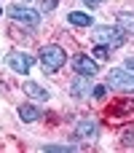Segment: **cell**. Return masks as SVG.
Returning a JSON list of instances; mask_svg holds the SVG:
<instances>
[{
    "label": "cell",
    "mask_w": 134,
    "mask_h": 153,
    "mask_svg": "<svg viewBox=\"0 0 134 153\" xmlns=\"http://www.w3.org/2000/svg\"><path fill=\"white\" fill-rule=\"evenodd\" d=\"M0 13H3V8H0Z\"/></svg>",
    "instance_id": "19"
},
{
    "label": "cell",
    "mask_w": 134,
    "mask_h": 153,
    "mask_svg": "<svg viewBox=\"0 0 134 153\" xmlns=\"http://www.w3.org/2000/svg\"><path fill=\"white\" fill-rule=\"evenodd\" d=\"M73 67H75V73H78V75H86V78H94V75L99 73L97 59H91V56H86V54L73 56Z\"/></svg>",
    "instance_id": "6"
},
{
    "label": "cell",
    "mask_w": 134,
    "mask_h": 153,
    "mask_svg": "<svg viewBox=\"0 0 134 153\" xmlns=\"http://www.w3.org/2000/svg\"><path fill=\"white\" fill-rule=\"evenodd\" d=\"M94 40H97V43H105V46H110V48H118V46H124L126 32H124L121 27H107V24H102V27L94 30Z\"/></svg>",
    "instance_id": "2"
},
{
    "label": "cell",
    "mask_w": 134,
    "mask_h": 153,
    "mask_svg": "<svg viewBox=\"0 0 134 153\" xmlns=\"http://www.w3.org/2000/svg\"><path fill=\"white\" fill-rule=\"evenodd\" d=\"M75 137H78V140H94V137H97V121H91V118L78 121V126H75Z\"/></svg>",
    "instance_id": "8"
},
{
    "label": "cell",
    "mask_w": 134,
    "mask_h": 153,
    "mask_svg": "<svg viewBox=\"0 0 134 153\" xmlns=\"http://www.w3.org/2000/svg\"><path fill=\"white\" fill-rule=\"evenodd\" d=\"M115 19H118V27H121L126 35H134V11H124V13H118Z\"/></svg>",
    "instance_id": "11"
},
{
    "label": "cell",
    "mask_w": 134,
    "mask_h": 153,
    "mask_svg": "<svg viewBox=\"0 0 134 153\" xmlns=\"http://www.w3.org/2000/svg\"><path fill=\"white\" fill-rule=\"evenodd\" d=\"M67 22H70V24H75V27H91V24H94V19H91L89 13H81V11L67 13Z\"/></svg>",
    "instance_id": "12"
},
{
    "label": "cell",
    "mask_w": 134,
    "mask_h": 153,
    "mask_svg": "<svg viewBox=\"0 0 134 153\" xmlns=\"http://www.w3.org/2000/svg\"><path fill=\"white\" fill-rule=\"evenodd\" d=\"M64 62H67V54H64V48H62V46L48 43V46H43V48H40V65H43V70H46V73H56V70H62V67H64Z\"/></svg>",
    "instance_id": "1"
},
{
    "label": "cell",
    "mask_w": 134,
    "mask_h": 153,
    "mask_svg": "<svg viewBox=\"0 0 134 153\" xmlns=\"http://www.w3.org/2000/svg\"><path fill=\"white\" fill-rule=\"evenodd\" d=\"M24 94L32 97V100H38V102H46V100L51 97V94H48L40 83H35V81H27V83H24Z\"/></svg>",
    "instance_id": "9"
},
{
    "label": "cell",
    "mask_w": 134,
    "mask_h": 153,
    "mask_svg": "<svg viewBox=\"0 0 134 153\" xmlns=\"http://www.w3.org/2000/svg\"><path fill=\"white\" fill-rule=\"evenodd\" d=\"M43 151H48V153H70V151H81L78 145H46Z\"/></svg>",
    "instance_id": "14"
},
{
    "label": "cell",
    "mask_w": 134,
    "mask_h": 153,
    "mask_svg": "<svg viewBox=\"0 0 134 153\" xmlns=\"http://www.w3.org/2000/svg\"><path fill=\"white\" fill-rule=\"evenodd\" d=\"M107 89H110L107 83H99V86H94V89H91V97H94V100H102V97L107 94Z\"/></svg>",
    "instance_id": "16"
},
{
    "label": "cell",
    "mask_w": 134,
    "mask_h": 153,
    "mask_svg": "<svg viewBox=\"0 0 134 153\" xmlns=\"http://www.w3.org/2000/svg\"><path fill=\"white\" fill-rule=\"evenodd\" d=\"M5 65H8L13 73L24 75V73H30V67H32V56H27V54H21V51H11V54L5 56Z\"/></svg>",
    "instance_id": "7"
},
{
    "label": "cell",
    "mask_w": 134,
    "mask_h": 153,
    "mask_svg": "<svg viewBox=\"0 0 134 153\" xmlns=\"http://www.w3.org/2000/svg\"><path fill=\"white\" fill-rule=\"evenodd\" d=\"M134 113V100H118V102H113L107 110H105V118L107 121H121V118H132Z\"/></svg>",
    "instance_id": "5"
},
{
    "label": "cell",
    "mask_w": 134,
    "mask_h": 153,
    "mask_svg": "<svg viewBox=\"0 0 134 153\" xmlns=\"http://www.w3.org/2000/svg\"><path fill=\"white\" fill-rule=\"evenodd\" d=\"M124 67H126V70H132V73H134V56H129V59L124 62Z\"/></svg>",
    "instance_id": "17"
},
{
    "label": "cell",
    "mask_w": 134,
    "mask_h": 153,
    "mask_svg": "<svg viewBox=\"0 0 134 153\" xmlns=\"http://www.w3.org/2000/svg\"><path fill=\"white\" fill-rule=\"evenodd\" d=\"M110 51H113L110 46H105V43H97V46H94V59H107V56H110Z\"/></svg>",
    "instance_id": "15"
},
{
    "label": "cell",
    "mask_w": 134,
    "mask_h": 153,
    "mask_svg": "<svg viewBox=\"0 0 134 153\" xmlns=\"http://www.w3.org/2000/svg\"><path fill=\"white\" fill-rule=\"evenodd\" d=\"M107 86L118 91H134V73L126 67H113L107 73Z\"/></svg>",
    "instance_id": "3"
},
{
    "label": "cell",
    "mask_w": 134,
    "mask_h": 153,
    "mask_svg": "<svg viewBox=\"0 0 134 153\" xmlns=\"http://www.w3.org/2000/svg\"><path fill=\"white\" fill-rule=\"evenodd\" d=\"M5 13H8L13 22H19V24H24V27H30V30L40 27V13H38L35 8H27V5H11Z\"/></svg>",
    "instance_id": "4"
},
{
    "label": "cell",
    "mask_w": 134,
    "mask_h": 153,
    "mask_svg": "<svg viewBox=\"0 0 134 153\" xmlns=\"http://www.w3.org/2000/svg\"><path fill=\"white\" fill-rule=\"evenodd\" d=\"M70 91H73V97H86V91H89V78H86V75H78V78L73 81Z\"/></svg>",
    "instance_id": "13"
},
{
    "label": "cell",
    "mask_w": 134,
    "mask_h": 153,
    "mask_svg": "<svg viewBox=\"0 0 134 153\" xmlns=\"http://www.w3.org/2000/svg\"><path fill=\"white\" fill-rule=\"evenodd\" d=\"M19 118H21L24 124H32V121L40 118V110H38L35 105H19Z\"/></svg>",
    "instance_id": "10"
},
{
    "label": "cell",
    "mask_w": 134,
    "mask_h": 153,
    "mask_svg": "<svg viewBox=\"0 0 134 153\" xmlns=\"http://www.w3.org/2000/svg\"><path fill=\"white\" fill-rule=\"evenodd\" d=\"M83 3H86L89 8H94V5H99V3H105V0H83Z\"/></svg>",
    "instance_id": "18"
}]
</instances>
